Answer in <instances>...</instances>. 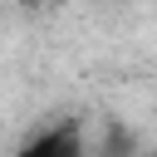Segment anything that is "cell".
<instances>
[{"label": "cell", "instance_id": "6da1fadb", "mask_svg": "<svg viewBox=\"0 0 157 157\" xmlns=\"http://www.w3.org/2000/svg\"><path fill=\"white\" fill-rule=\"evenodd\" d=\"M15 157H83V132H78V123L44 128V132H39V137H29Z\"/></svg>", "mask_w": 157, "mask_h": 157}]
</instances>
